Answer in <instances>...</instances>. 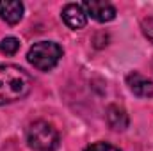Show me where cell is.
Returning a JSON list of instances; mask_svg holds the SVG:
<instances>
[{
  "label": "cell",
  "instance_id": "cell-10",
  "mask_svg": "<svg viewBox=\"0 0 153 151\" xmlns=\"http://www.w3.org/2000/svg\"><path fill=\"white\" fill-rule=\"evenodd\" d=\"M84 151H119V150L112 144H109V142H94V144L87 146Z\"/></svg>",
  "mask_w": 153,
  "mask_h": 151
},
{
  "label": "cell",
  "instance_id": "cell-7",
  "mask_svg": "<svg viewBox=\"0 0 153 151\" xmlns=\"http://www.w3.org/2000/svg\"><path fill=\"white\" fill-rule=\"evenodd\" d=\"M23 16V4L16 0H0V18L14 25Z\"/></svg>",
  "mask_w": 153,
  "mask_h": 151
},
{
  "label": "cell",
  "instance_id": "cell-11",
  "mask_svg": "<svg viewBox=\"0 0 153 151\" xmlns=\"http://www.w3.org/2000/svg\"><path fill=\"white\" fill-rule=\"evenodd\" d=\"M141 27H143L144 36L150 39V41H153V18H146V20H143Z\"/></svg>",
  "mask_w": 153,
  "mask_h": 151
},
{
  "label": "cell",
  "instance_id": "cell-8",
  "mask_svg": "<svg viewBox=\"0 0 153 151\" xmlns=\"http://www.w3.org/2000/svg\"><path fill=\"white\" fill-rule=\"evenodd\" d=\"M107 123L116 132H123L128 128V114L119 105H109L107 109Z\"/></svg>",
  "mask_w": 153,
  "mask_h": 151
},
{
  "label": "cell",
  "instance_id": "cell-4",
  "mask_svg": "<svg viewBox=\"0 0 153 151\" xmlns=\"http://www.w3.org/2000/svg\"><path fill=\"white\" fill-rule=\"evenodd\" d=\"M85 14H89L93 20L100 21V23H107L116 18V7L109 2H102V0H91V2H84L82 4Z\"/></svg>",
  "mask_w": 153,
  "mask_h": 151
},
{
  "label": "cell",
  "instance_id": "cell-6",
  "mask_svg": "<svg viewBox=\"0 0 153 151\" xmlns=\"http://www.w3.org/2000/svg\"><path fill=\"white\" fill-rule=\"evenodd\" d=\"M126 84H128L130 91L139 98H152L153 96V82L137 71L126 75Z\"/></svg>",
  "mask_w": 153,
  "mask_h": 151
},
{
  "label": "cell",
  "instance_id": "cell-9",
  "mask_svg": "<svg viewBox=\"0 0 153 151\" xmlns=\"http://www.w3.org/2000/svg\"><path fill=\"white\" fill-rule=\"evenodd\" d=\"M20 48V41L16 38H4L0 41V52L5 55H14Z\"/></svg>",
  "mask_w": 153,
  "mask_h": 151
},
{
  "label": "cell",
  "instance_id": "cell-1",
  "mask_svg": "<svg viewBox=\"0 0 153 151\" xmlns=\"http://www.w3.org/2000/svg\"><path fill=\"white\" fill-rule=\"evenodd\" d=\"M32 82L18 66H0V105L18 101L30 93Z\"/></svg>",
  "mask_w": 153,
  "mask_h": 151
},
{
  "label": "cell",
  "instance_id": "cell-2",
  "mask_svg": "<svg viewBox=\"0 0 153 151\" xmlns=\"http://www.w3.org/2000/svg\"><path fill=\"white\" fill-rule=\"evenodd\" d=\"M61 57H62V48L52 41H39L30 46L27 53L29 62L39 71H48L55 68Z\"/></svg>",
  "mask_w": 153,
  "mask_h": 151
},
{
  "label": "cell",
  "instance_id": "cell-5",
  "mask_svg": "<svg viewBox=\"0 0 153 151\" xmlns=\"http://www.w3.org/2000/svg\"><path fill=\"white\" fill-rule=\"evenodd\" d=\"M62 20H64V23H66L70 29L80 30V29H84L85 23H87V14H85L84 7H82L80 4H68V5H64V9H62Z\"/></svg>",
  "mask_w": 153,
  "mask_h": 151
},
{
  "label": "cell",
  "instance_id": "cell-3",
  "mask_svg": "<svg viewBox=\"0 0 153 151\" xmlns=\"http://www.w3.org/2000/svg\"><path fill=\"white\" fill-rule=\"evenodd\" d=\"M27 142L34 151H55L59 148V132L46 121H36L29 126Z\"/></svg>",
  "mask_w": 153,
  "mask_h": 151
}]
</instances>
